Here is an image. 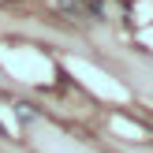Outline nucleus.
I'll list each match as a JSON object with an SVG mask.
<instances>
[]
</instances>
